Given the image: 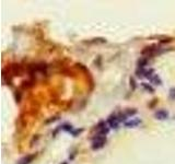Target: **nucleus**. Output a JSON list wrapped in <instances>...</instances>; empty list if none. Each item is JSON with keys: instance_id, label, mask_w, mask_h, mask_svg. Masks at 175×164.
I'll return each instance as SVG.
<instances>
[{"instance_id": "1", "label": "nucleus", "mask_w": 175, "mask_h": 164, "mask_svg": "<svg viewBox=\"0 0 175 164\" xmlns=\"http://www.w3.org/2000/svg\"><path fill=\"white\" fill-rule=\"evenodd\" d=\"M106 143V137L105 136H98L95 137L93 139V142H92V149L93 150H98L101 148L104 147V144Z\"/></svg>"}, {"instance_id": "2", "label": "nucleus", "mask_w": 175, "mask_h": 164, "mask_svg": "<svg viewBox=\"0 0 175 164\" xmlns=\"http://www.w3.org/2000/svg\"><path fill=\"white\" fill-rule=\"evenodd\" d=\"M95 129L98 130L100 136L106 137V135L109 134V127H107V125H106V123H105V121H101V123H98V125L96 126V128H95Z\"/></svg>"}, {"instance_id": "3", "label": "nucleus", "mask_w": 175, "mask_h": 164, "mask_svg": "<svg viewBox=\"0 0 175 164\" xmlns=\"http://www.w3.org/2000/svg\"><path fill=\"white\" fill-rule=\"evenodd\" d=\"M107 124H109V128H118V125H119V118L117 115H111L107 119Z\"/></svg>"}, {"instance_id": "4", "label": "nucleus", "mask_w": 175, "mask_h": 164, "mask_svg": "<svg viewBox=\"0 0 175 164\" xmlns=\"http://www.w3.org/2000/svg\"><path fill=\"white\" fill-rule=\"evenodd\" d=\"M154 117H155L157 119L164 120V119H166V118L169 117V113H168L166 110H164V109H160V110H158V112H155Z\"/></svg>"}, {"instance_id": "5", "label": "nucleus", "mask_w": 175, "mask_h": 164, "mask_svg": "<svg viewBox=\"0 0 175 164\" xmlns=\"http://www.w3.org/2000/svg\"><path fill=\"white\" fill-rule=\"evenodd\" d=\"M141 124V119L139 118H132L129 121H125V126L128 127V128H131V127H136V126L140 125Z\"/></svg>"}, {"instance_id": "6", "label": "nucleus", "mask_w": 175, "mask_h": 164, "mask_svg": "<svg viewBox=\"0 0 175 164\" xmlns=\"http://www.w3.org/2000/svg\"><path fill=\"white\" fill-rule=\"evenodd\" d=\"M35 158V154H28L26 157H24V158H22L18 164H30L31 162L33 161V159Z\"/></svg>"}, {"instance_id": "7", "label": "nucleus", "mask_w": 175, "mask_h": 164, "mask_svg": "<svg viewBox=\"0 0 175 164\" xmlns=\"http://www.w3.org/2000/svg\"><path fill=\"white\" fill-rule=\"evenodd\" d=\"M149 80L152 82L154 85H161V84H162V80H161V79H160V77H159L158 75H155V73H154V75H153Z\"/></svg>"}, {"instance_id": "8", "label": "nucleus", "mask_w": 175, "mask_h": 164, "mask_svg": "<svg viewBox=\"0 0 175 164\" xmlns=\"http://www.w3.org/2000/svg\"><path fill=\"white\" fill-rule=\"evenodd\" d=\"M61 129H64V130L67 131V132H71L72 135H73V132H75V130H73V128H72L71 125H64L61 127Z\"/></svg>"}, {"instance_id": "9", "label": "nucleus", "mask_w": 175, "mask_h": 164, "mask_svg": "<svg viewBox=\"0 0 175 164\" xmlns=\"http://www.w3.org/2000/svg\"><path fill=\"white\" fill-rule=\"evenodd\" d=\"M147 62H148L147 58H141L138 61V68H144V66L147 65Z\"/></svg>"}, {"instance_id": "10", "label": "nucleus", "mask_w": 175, "mask_h": 164, "mask_svg": "<svg viewBox=\"0 0 175 164\" xmlns=\"http://www.w3.org/2000/svg\"><path fill=\"white\" fill-rule=\"evenodd\" d=\"M141 85H142V87H143L144 90H147V91H149V92H150V93H153V92H154V89H153V87H151L150 84H148V83H142Z\"/></svg>"}, {"instance_id": "11", "label": "nucleus", "mask_w": 175, "mask_h": 164, "mask_svg": "<svg viewBox=\"0 0 175 164\" xmlns=\"http://www.w3.org/2000/svg\"><path fill=\"white\" fill-rule=\"evenodd\" d=\"M170 98L172 100H175V89H171L170 90Z\"/></svg>"}, {"instance_id": "12", "label": "nucleus", "mask_w": 175, "mask_h": 164, "mask_svg": "<svg viewBox=\"0 0 175 164\" xmlns=\"http://www.w3.org/2000/svg\"><path fill=\"white\" fill-rule=\"evenodd\" d=\"M130 85H132V90L136 89V83H135V80H134V79H130Z\"/></svg>"}, {"instance_id": "13", "label": "nucleus", "mask_w": 175, "mask_h": 164, "mask_svg": "<svg viewBox=\"0 0 175 164\" xmlns=\"http://www.w3.org/2000/svg\"><path fill=\"white\" fill-rule=\"evenodd\" d=\"M62 164H67V162H64V163H62Z\"/></svg>"}]
</instances>
